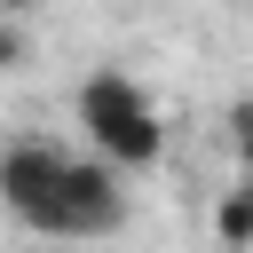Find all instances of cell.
Masks as SVG:
<instances>
[{
	"mask_svg": "<svg viewBox=\"0 0 253 253\" xmlns=\"http://www.w3.org/2000/svg\"><path fill=\"white\" fill-rule=\"evenodd\" d=\"M79 126H87V142H95V158L111 174H150L166 158V126H158L150 95L126 71H111V63L79 79Z\"/></svg>",
	"mask_w": 253,
	"mask_h": 253,
	"instance_id": "7a4b0ae2",
	"label": "cell"
},
{
	"mask_svg": "<svg viewBox=\"0 0 253 253\" xmlns=\"http://www.w3.org/2000/svg\"><path fill=\"white\" fill-rule=\"evenodd\" d=\"M229 150L253 166V103H229Z\"/></svg>",
	"mask_w": 253,
	"mask_h": 253,
	"instance_id": "277c9868",
	"label": "cell"
},
{
	"mask_svg": "<svg viewBox=\"0 0 253 253\" xmlns=\"http://www.w3.org/2000/svg\"><path fill=\"white\" fill-rule=\"evenodd\" d=\"M24 55H32V47H24V32H16V24H0V71H24Z\"/></svg>",
	"mask_w": 253,
	"mask_h": 253,
	"instance_id": "5b68a950",
	"label": "cell"
},
{
	"mask_svg": "<svg viewBox=\"0 0 253 253\" xmlns=\"http://www.w3.org/2000/svg\"><path fill=\"white\" fill-rule=\"evenodd\" d=\"M213 237H221V245H253V206H245V190H229V198H221Z\"/></svg>",
	"mask_w": 253,
	"mask_h": 253,
	"instance_id": "3957f363",
	"label": "cell"
},
{
	"mask_svg": "<svg viewBox=\"0 0 253 253\" xmlns=\"http://www.w3.org/2000/svg\"><path fill=\"white\" fill-rule=\"evenodd\" d=\"M245 206H253V166H245Z\"/></svg>",
	"mask_w": 253,
	"mask_h": 253,
	"instance_id": "52a82bcc",
	"label": "cell"
},
{
	"mask_svg": "<svg viewBox=\"0 0 253 253\" xmlns=\"http://www.w3.org/2000/svg\"><path fill=\"white\" fill-rule=\"evenodd\" d=\"M0 206L40 229V237H111L126 221V190L103 158H71L55 142H16L0 150Z\"/></svg>",
	"mask_w": 253,
	"mask_h": 253,
	"instance_id": "6da1fadb",
	"label": "cell"
},
{
	"mask_svg": "<svg viewBox=\"0 0 253 253\" xmlns=\"http://www.w3.org/2000/svg\"><path fill=\"white\" fill-rule=\"evenodd\" d=\"M40 0H0V24H16V16H32Z\"/></svg>",
	"mask_w": 253,
	"mask_h": 253,
	"instance_id": "8992f818",
	"label": "cell"
}]
</instances>
